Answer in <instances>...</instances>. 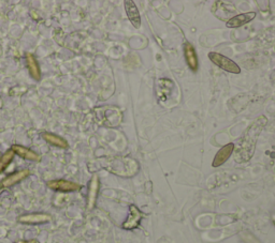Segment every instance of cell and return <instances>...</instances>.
<instances>
[{
	"mask_svg": "<svg viewBox=\"0 0 275 243\" xmlns=\"http://www.w3.org/2000/svg\"><path fill=\"white\" fill-rule=\"evenodd\" d=\"M184 55H185V59H186L189 68L192 69L193 71H197L198 70L197 54H196L195 47L190 44L189 42H186L184 45Z\"/></svg>",
	"mask_w": 275,
	"mask_h": 243,
	"instance_id": "30bf717a",
	"label": "cell"
},
{
	"mask_svg": "<svg viewBox=\"0 0 275 243\" xmlns=\"http://www.w3.org/2000/svg\"><path fill=\"white\" fill-rule=\"evenodd\" d=\"M256 17L255 12H247V13H241L237 14L236 17H231L228 22H227V27L228 28H236L241 27V26L250 23L251 20Z\"/></svg>",
	"mask_w": 275,
	"mask_h": 243,
	"instance_id": "52a82bcc",
	"label": "cell"
},
{
	"mask_svg": "<svg viewBox=\"0 0 275 243\" xmlns=\"http://www.w3.org/2000/svg\"><path fill=\"white\" fill-rule=\"evenodd\" d=\"M15 153L12 150H8L2 156H0V174H1L12 162Z\"/></svg>",
	"mask_w": 275,
	"mask_h": 243,
	"instance_id": "9a60e30c",
	"label": "cell"
},
{
	"mask_svg": "<svg viewBox=\"0 0 275 243\" xmlns=\"http://www.w3.org/2000/svg\"><path fill=\"white\" fill-rule=\"evenodd\" d=\"M52 220V216L46 213H33V214H26L20 216L19 221L24 224H42L50 222Z\"/></svg>",
	"mask_w": 275,
	"mask_h": 243,
	"instance_id": "ba28073f",
	"label": "cell"
},
{
	"mask_svg": "<svg viewBox=\"0 0 275 243\" xmlns=\"http://www.w3.org/2000/svg\"><path fill=\"white\" fill-rule=\"evenodd\" d=\"M42 139H43L47 144L58 147V148H62V149H67V148L69 147L68 141L66 139H63L62 137L58 136L56 134L43 133L42 134Z\"/></svg>",
	"mask_w": 275,
	"mask_h": 243,
	"instance_id": "4fadbf2b",
	"label": "cell"
},
{
	"mask_svg": "<svg viewBox=\"0 0 275 243\" xmlns=\"http://www.w3.org/2000/svg\"><path fill=\"white\" fill-rule=\"evenodd\" d=\"M99 190V180L98 177L95 175L91 181V186H89V192H88V208L92 209L96 202L97 194Z\"/></svg>",
	"mask_w": 275,
	"mask_h": 243,
	"instance_id": "5bb4252c",
	"label": "cell"
},
{
	"mask_svg": "<svg viewBox=\"0 0 275 243\" xmlns=\"http://www.w3.org/2000/svg\"><path fill=\"white\" fill-rule=\"evenodd\" d=\"M267 118L264 116L258 117L254 122L248 126L243 136L239 140L236 148L235 147V161L237 163H244L250 161L254 156L256 148V142L261 131L267 124Z\"/></svg>",
	"mask_w": 275,
	"mask_h": 243,
	"instance_id": "6da1fadb",
	"label": "cell"
},
{
	"mask_svg": "<svg viewBox=\"0 0 275 243\" xmlns=\"http://www.w3.org/2000/svg\"><path fill=\"white\" fill-rule=\"evenodd\" d=\"M29 176V171L28 170H23V171H20L12 174V175L8 176L7 178H4L2 182H1V187L3 188H9V187H12L14 184H17L19 182H20L26 177Z\"/></svg>",
	"mask_w": 275,
	"mask_h": 243,
	"instance_id": "7c38bea8",
	"label": "cell"
},
{
	"mask_svg": "<svg viewBox=\"0 0 275 243\" xmlns=\"http://www.w3.org/2000/svg\"><path fill=\"white\" fill-rule=\"evenodd\" d=\"M209 58L215 66L219 67L220 69H223V70L227 72H230L234 74H239L241 72L240 67L237 66L234 60H231L230 58L226 57L224 55L218 54V52H210Z\"/></svg>",
	"mask_w": 275,
	"mask_h": 243,
	"instance_id": "7a4b0ae2",
	"label": "cell"
},
{
	"mask_svg": "<svg viewBox=\"0 0 275 243\" xmlns=\"http://www.w3.org/2000/svg\"><path fill=\"white\" fill-rule=\"evenodd\" d=\"M124 4H125L127 17H128L130 23L134 25L135 28H140L141 27V17H140L139 10H138L136 6V3L134 1H130V0H126Z\"/></svg>",
	"mask_w": 275,
	"mask_h": 243,
	"instance_id": "8992f818",
	"label": "cell"
},
{
	"mask_svg": "<svg viewBox=\"0 0 275 243\" xmlns=\"http://www.w3.org/2000/svg\"><path fill=\"white\" fill-rule=\"evenodd\" d=\"M26 65H27L28 72L30 74V76L33 77L35 81H40L41 79V70L38 61H37L36 57L28 52L26 54Z\"/></svg>",
	"mask_w": 275,
	"mask_h": 243,
	"instance_id": "8fae6325",
	"label": "cell"
},
{
	"mask_svg": "<svg viewBox=\"0 0 275 243\" xmlns=\"http://www.w3.org/2000/svg\"><path fill=\"white\" fill-rule=\"evenodd\" d=\"M47 186H49L50 189L54 190V191H58V192H76L79 191L81 189L80 184H78L76 182L72 181H67V180H53L47 182Z\"/></svg>",
	"mask_w": 275,
	"mask_h": 243,
	"instance_id": "277c9868",
	"label": "cell"
},
{
	"mask_svg": "<svg viewBox=\"0 0 275 243\" xmlns=\"http://www.w3.org/2000/svg\"><path fill=\"white\" fill-rule=\"evenodd\" d=\"M234 150H235L234 142H229V144H227L224 147H221L219 151L216 153V156H215L213 163H212V166L213 167H219L220 165H223L224 163L231 156L232 153H234Z\"/></svg>",
	"mask_w": 275,
	"mask_h": 243,
	"instance_id": "5b68a950",
	"label": "cell"
},
{
	"mask_svg": "<svg viewBox=\"0 0 275 243\" xmlns=\"http://www.w3.org/2000/svg\"><path fill=\"white\" fill-rule=\"evenodd\" d=\"M143 218V213L137 208V206L135 205H130L129 207V215L127 220L123 223V228L130 230V229H135L139 226L140 222Z\"/></svg>",
	"mask_w": 275,
	"mask_h": 243,
	"instance_id": "3957f363",
	"label": "cell"
},
{
	"mask_svg": "<svg viewBox=\"0 0 275 243\" xmlns=\"http://www.w3.org/2000/svg\"><path fill=\"white\" fill-rule=\"evenodd\" d=\"M11 150L18 155L19 156L25 158V160H29V161H35V162H39L41 160V156L38 155V153L33 151L29 148H26L24 146L20 145H13Z\"/></svg>",
	"mask_w": 275,
	"mask_h": 243,
	"instance_id": "9c48e42d",
	"label": "cell"
}]
</instances>
